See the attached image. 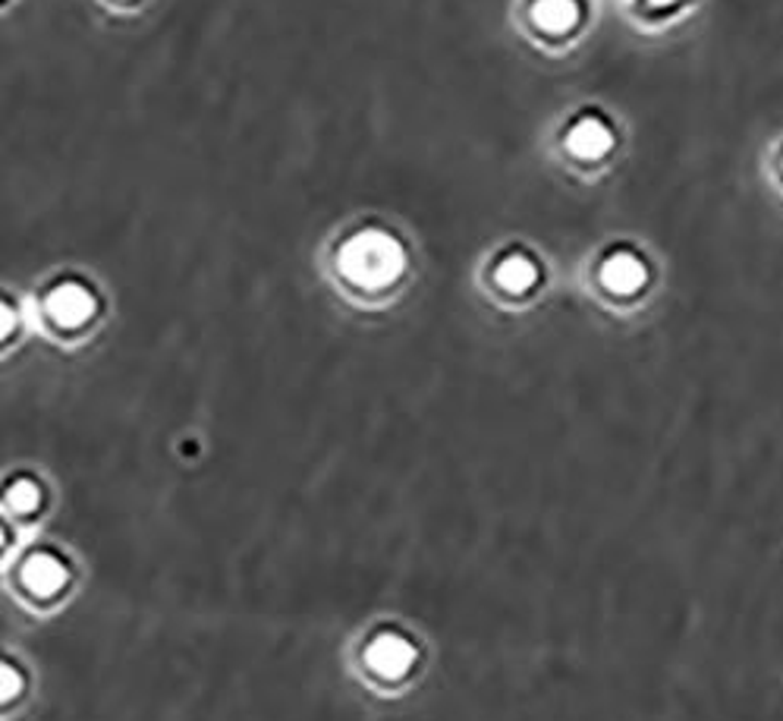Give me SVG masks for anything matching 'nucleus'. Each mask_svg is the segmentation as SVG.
<instances>
[{
  "instance_id": "nucleus-11",
  "label": "nucleus",
  "mask_w": 783,
  "mask_h": 721,
  "mask_svg": "<svg viewBox=\"0 0 783 721\" xmlns=\"http://www.w3.org/2000/svg\"><path fill=\"white\" fill-rule=\"evenodd\" d=\"M13 325H16V312L7 303H0V337H7V334L13 332Z\"/></svg>"
},
{
  "instance_id": "nucleus-4",
  "label": "nucleus",
  "mask_w": 783,
  "mask_h": 721,
  "mask_svg": "<svg viewBox=\"0 0 783 721\" xmlns=\"http://www.w3.org/2000/svg\"><path fill=\"white\" fill-rule=\"evenodd\" d=\"M646 278H649L646 265H642L636 255H629V252H617V255L607 259L604 268H601L604 287L614 290V293H621V297H629V293L642 290V287H646Z\"/></svg>"
},
{
  "instance_id": "nucleus-2",
  "label": "nucleus",
  "mask_w": 783,
  "mask_h": 721,
  "mask_svg": "<svg viewBox=\"0 0 783 721\" xmlns=\"http://www.w3.org/2000/svg\"><path fill=\"white\" fill-rule=\"evenodd\" d=\"M365 662L381 677H403L406 671L415 665V646L397 634H381L365 649Z\"/></svg>"
},
{
  "instance_id": "nucleus-8",
  "label": "nucleus",
  "mask_w": 783,
  "mask_h": 721,
  "mask_svg": "<svg viewBox=\"0 0 783 721\" xmlns=\"http://www.w3.org/2000/svg\"><path fill=\"white\" fill-rule=\"evenodd\" d=\"M535 23L547 32H567L576 23V3L573 0H539Z\"/></svg>"
},
{
  "instance_id": "nucleus-9",
  "label": "nucleus",
  "mask_w": 783,
  "mask_h": 721,
  "mask_svg": "<svg viewBox=\"0 0 783 721\" xmlns=\"http://www.w3.org/2000/svg\"><path fill=\"white\" fill-rule=\"evenodd\" d=\"M38 501H41V492H38V485L28 482V479H20V482H13V485L7 489V504H10L16 514H32V510L38 507Z\"/></svg>"
},
{
  "instance_id": "nucleus-1",
  "label": "nucleus",
  "mask_w": 783,
  "mask_h": 721,
  "mask_svg": "<svg viewBox=\"0 0 783 721\" xmlns=\"http://www.w3.org/2000/svg\"><path fill=\"white\" fill-rule=\"evenodd\" d=\"M340 272L362 287H384L403 272V250L394 237L369 230L340 252Z\"/></svg>"
},
{
  "instance_id": "nucleus-13",
  "label": "nucleus",
  "mask_w": 783,
  "mask_h": 721,
  "mask_svg": "<svg viewBox=\"0 0 783 721\" xmlns=\"http://www.w3.org/2000/svg\"><path fill=\"white\" fill-rule=\"evenodd\" d=\"M654 3H671V0H654Z\"/></svg>"
},
{
  "instance_id": "nucleus-5",
  "label": "nucleus",
  "mask_w": 783,
  "mask_h": 721,
  "mask_svg": "<svg viewBox=\"0 0 783 721\" xmlns=\"http://www.w3.org/2000/svg\"><path fill=\"white\" fill-rule=\"evenodd\" d=\"M23 580L38 596H55L67 582V567L55 555H32L23 567Z\"/></svg>"
},
{
  "instance_id": "nucleus-7",
  "label": "nucleus",
  "mask_w": 783,
  "mask_h": 721,
  "mask_svg": "<svg viewBox=\"0 0 783 721\" xmlns=\"http://www.w3.org/2000/svg\"><path fill=\"white\" fill-rule=\"evenodd\" d=\"M539 278V272H535V265L526 259V255H510L507 262H501V268H497V284L504 287V290H510V293H522V290H529L532 284Z\"/></svg>"
},
{
  "instance_id": "nucleus-10",
  "label": "nucleus",
  "mask_w": 783,
  "mask_h": 721,
  "mask_svg": "<svg viewBox=\"0 0 783 721\" xmlns=\"http://www.w3.org/2000/svg\"><path fill=\"white\" fill-rule=\"evenodd\" d=\"M20 690H23L20 671L13 665H7V662H0V702H10L13 696H20Z\"/></svg>"
},
{
  "instance_id": "nucleus-12",
  "label": "nucleus",
  "mask_w": 783,
  "mask_h": 721,
  "mask_svg": "<svg viewBox=\"0 0 783 721\" xmlns=\"http://www.w3.org/2000/svg\"><path fill=\"white\" fill-rule=\"evenodd\" d=\"M3 539H7V536H3V527H0V545H3Z\"/></svg>"
},
{
  "instance_id": "nucleus-3",
  "label": "nucleus",
  "mask_w": 783,
  "mask_h": 721,
  "mask_svg": "<svg viewBox=\"0 0 783 721\" xmlns=\"http://www.w3.org/2000/svg\"><path fill=\"white\" fill-rule=\"evenodd\" d=\"M48 312H51V319H57L60 325L76 328V325H85V322L92 319L95 300H92V293H88L85 287H80V284H63V287H57L55 293H51Z\"/></svg>"
},
{
  "instance_id": "nucleus-6",
  "label": "nucleus",
  "mask_w": 783,
  "mask_h": 721,
  "mask_svg": "<svg viewBox=\"0 0 783 721\" xmlns=\"http://www.w3.org/2000/svg\"><path fill=\"white\" fill-rule=\"evenodd\" d=\"M611 130L601 123V120H582V123H576L573 127V133L567 136V145L573 155H579V158H601L607 148H611Z\"/></svg>"
}]
</instances>
